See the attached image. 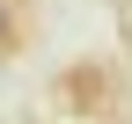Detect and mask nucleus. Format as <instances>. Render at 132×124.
Listing matches in <instances>:
<instances>
[{"instance_id": "f257e3e1", "label": "nucleus", "mask_w": 132, "mask_h": 124, "mask_svg": "<svg viewBox=\"0 0 132 124\" xmlns=\"http://www.w3.org/2000/svg\"><path fill=\"white\" fill-rule=\"evenodd\" d=\"M0 51H15V0H0Z\"/></svg>"}]
</instances>
